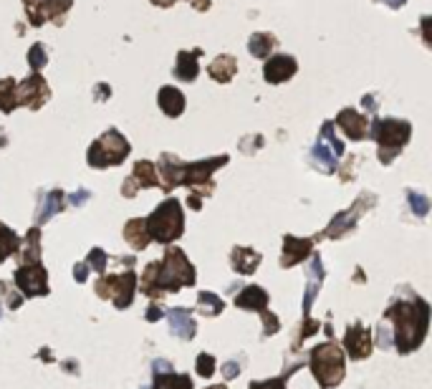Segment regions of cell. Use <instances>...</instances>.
I'll return each instance as SVG.
<instances>
[{"label":"cell","mask_w":432,"mask_h":389,"mask_svg":"<svg viewBox=\"0 0 432 389\" xmlns=\"http://www.w3.org/2000/svg\"><path fill=\"white\" fill-rule=\"evenodd\" d=\"M185 286H195V266L180 248H167L165 258L144 268L142 291L147 299H160L162 294H178Z\"/></svg>","instance_id":"1"},{"label":"cell","mask_w":432,"mask_h":389,"mask_svg":"<svg viewBox=\"0 0 432 389\" xmlns=\"http://www.w3.org/2000/svg\"><path fill=\"white\" fill-rule=\"evenodd\" d=\"M387 321L394 323V346L399 354H410L420 349L430 326V306L420 296H412L410 301H394L384 313Z\"/></svg>","instance_id":"2"},{"label":"cell","mask_w":432,"mask_h":389,"mask_svg":"<svg viewBox=\"0 0 432 389\" xmlns=\"http://www.w3.org/2000/svg\"><path fill=\"white\" fill-rule=\"evenodd\" d=\"M366 137H371L379 145V162L389 165L412 139V124L405 119H374L369 124Z\"/></svg>","instance_id":"3"},{"label":"cell","mask_w":432,"mask_h":389,"mask_svg":"<svg viewBox=\"0 0 432 389\" xmlns=\"http://www.w3.org/2000/svg\"><path fill=\"white\" fill-rule=\"evenodd\" d=\"M144 225H147V233H150L152 240L162 245H170L185 233V215L182 207H180V200L175 197H167L165 202L155 207L152 215L144 217Z\"/></svg>","instance_id":"4"},{"label":"cell","mask_w":432,"mask_h":389,"mask_svg":"<svg viewBox=\"0 0 432 389\" xmlns=\"http://www.w3.org/2000/svg\"><path fill=\"white\" fill-rule=\"evenodd\" d=\"M309 367L311 374L316 377L319 387H339L346 374V361H344V351L339 349L334 341H324V344L314 346L309 354Z\"/></svg>","instance_id":"5"},{"label":"cell","mask_w":432,"mask_h":389,"mask_svg":"<svg viewBox=\"0 0 432 389\" xmlns=\"http://www.w3.org/2000/svg\"><path fill=\"white\" fill-rule=\"evenodd\" d=\"M132 152V145H129L124 134H119V129H106L94 145L86 152V162L96 170H106V167H119L127 155Z\"/></svg>","instance_id":"6"},{"label":"cell","mask_w":432,"mask_h":389,"mask_svg":"<svg viewBox=\"0 0 432 389\" xmlns=\"http://www.w3.org/2000/svg\"><path fill=\"white\" fill-rule=\"evenodd\" d=\"M227 165V155L212 157V160H197V162H185L182 170V185L192 190V194H200V197H210V192L215 190V182H212V172L220 170V167Z\"/></svg>","instance_id":"7"},{"label":"cell","mask_w":432,"mask_h":389,"mask_svg":"<svg viewBox=\"0 0 432 389\" xmlns=\"http://www.w3.org/2000/svg\"><path fill=\"white\" fill-rule=\"evenodd\" d=\"M96 296L101 299H111L117 308H127L134 301V291H137V276L129 268L127 273H117V276H101L94 284Z\"/></svg>","instance_id":"8"},{"label":"cell","mask_w":432,"mask_h":389,"mask_svg":"<svg viewBox=\"0 0 432 389\" xmlns=\"http://www.w3.org/2000/svg\"><path fill=\"white\" fill-rule=\"evenodd\" d=\"M377 202V197L374 194H369V192H361V197L356 200V205L354 207H349V210H344V212H339L336 217H334L331 222H329V228L324 230V233H319L322 238H331V240H336V238H341V235H346L349 230H354L356 228V220H359V212H364L366 207H371Z\"/></svg>","instance_id":"9"},{"label":"cell","mask_w":432,"mask_h":389,"mask_svg":"<svg viewBox=\"0 0 432 389\" xmlns=\"http://www.w3.org/2000/svg\"><path fill=\"white\" fill-rule=\"evenodd\" d=\"M13 281L26 296H48V271L43 268V263H23L16 273Z\"/></svg>","instance_id":"10"},{"label":"cell","mask_w":432,"mask_h":389,"mask_svg":"<svg viewBox=\"0 0 432 389\" xmlns=\"http://www.w3.org/2000/svg\"><path fill=\"white\" fill-rule=\"evenodd\" d=\"M16 99H18V106L38 111L41 106L51 99V89H48V83H46V78L34 71L26 81L16 83Z\"/></svg>","instance_id":"11"},{"label":"cell","mask_w":432,"mask_h":389,"mask_svg":"<svg viewBox=\"0 0 432 389\" xmlns=\"http://www.w3.org/2000/svg\"><path fill=\"white\" fill-rule=\"evenodd\" d=\"M296 71H299V63L291 53H273L271 58L263 66V78L266 83H286L288 78H294Z\"/></svg>","instance_id":"12"},{"label":"cell","mask_w":432,"mask_h":389,"mask_svg":"<svg viewBox=\"0 0 432 389\" xmlns=\"http://www.w3.org/2000/svg\"><path fill=\"white\" fill-rule=\"evenodd\" d=\"M344 346H346V351H349L351 359H366V356L371 354V349H374V336H371L369 328H364L359 321L351 323L349 328H346V336H344Z\"/></svg>","instance_id":"13"},{"label":"cell","mask_w":432,"mask_h":389,"mask_svg":"<svg viewBox=\"0 0 432 389\" xmlns=\"http://www.w3.org/2000/svg\"><path fill=\"white\" fill-rule=\"evenodd\" d=\"M155 167H157V177H160V185H162V190H165V192H172L175 187H180V185H182L185 162L180 160L178 155H170V152H165Z\"/></svg>","instance_id":"14"},{"label":"cell","mask_w":432,"mask_h":389,"mask_svg":"<svg viewBox=\"0 0 432 389\" xmlns=\"http://www.w3.org/2000/svg\"><path fill=\"white\" fill-rule=\"evenodd\" d=\"M334 127L344 129V134H346L351 142H361V139H366V132H369V119H366L361 111L346 106V109L339 111Z\"/></svg>","instance_id":"15"},{"label":"cell","mask_w":432,"mask_h":389,"mask_svg":"<svg viewBox=\"0 0 432 389\" xmlns=\"http://www.w3.org/2000/svg\"><path fill=\"white\" fill-rule=\"evenodd\" d=\"M314 253V240L311 238H296V235H286L283 238V256H281V266L283 268H294L299 266L301 261Z\"/></svg>","instance_id":"16"},{"label":"cell","mask_w":432,"mask_h":389,"mask_svg":"<svg viewBox=\"0 0 432 389\" xmlns=\"http://www.w3.org/2000/svg\"><path fill=\"white\" fill-rule=\"evenodd\" d=\"M200 56H202V48L180 51V53H178V61H175V78H178V81L192 83L195 78H197Z\"/></svg>","instance_id":"17"},{"label":"cell","mask_w":432,"mask_h":389,"mask_svg":"<svg viewBox=\"0 0 432 389\" xmlns=\"http://www.w3.org/2000/svg\"><path fill=\"white\" fill-rule=\"evenodd\" d=\"M207 73H210L212 81L230 83L235 73H238V61H235V56H230V53L215 56V58L210 61V66H207Z\"/></svg>","instance_id":"18"},{"label":"cell","mask_w":432,"mask_h":389,"mask_svg":"<svg viewBox=\"0 0 432 389\" xmlns=\"http://www.w3.org/2000/svg\"><path fill=\"white\" fill-rule=\"evenodd\" d=\"M63 207H66V197H63V192L61 190H51V192H46L43 197H41L38 210H36V222L43 225V222H48L53 215H58Z\"/></svg>","instance_id":"19"},{"label":"cell","mask_w":432,"mask_h":389,"mask_svg":"<svg viewBox=\"0 0 432 389\" xmlns=\"http://www.w3.org/2000/svg\"><path fill=\"white\" fill-rule=\"evenodd\" d=\"M235 306L245 308V311H266L268 306V294L261 286H245L240 289V294L235 296Z\"/></svg>","instance_id":"20"},{"label":"cell","mask_w":432,"mask_h":389,"mask_svg":"<svg viewBox=\"0 0 432 389\" xmlns=\"http://www.w3.org/2000/svg\"><path fill=\"white\" fill-rule=\"evenodd\" d=\"M170 318V328L178 333L180 339H192L197 326H195V318H192V311L190 308H170L165 313Z\"/></svg>","instance_id":"21"},{"label":"cell","mask_w":432,"mask_h":389,"mask_svg":"<svg viewBox=\"0 0 432 389\" xmlns=\"http://www.w3.org/2000/svg\"><path fill=\"white\" fill-rule=\"evenodd\" d=\"M230 266H233V271L240 273V276H253L255 268L261 266V256H258L253 248L238 245V248H233V253H230Z\"/></svg>","instance_id":"22"},{"label":"cell","mask_w":432,"mask_h":389,"mask_svg":"<svg viewBox=\"0 0 432 389\" xmlns=\"http://www.w3.org/2000/svg\"><path fill=\"white\" fill-rule=\"evenodd\" d=\"M157 104H160V109L165 111L167 117H180L185 111V94L178 89V86H162L160 89V96H157Z\"/></svg>","instance_id":"23"},{"label":"cell","mask_w":432,"mask_h":389,"mask_svg":"<svg viewBox=\"0 0 432 389\" xmlns=\"http://www.w3.org/2000/svg\"><path fill=\"white\" fill-rule=\"evenodd\" d=\"M336 160L339 157L334 155V150L326 145V142H322V139H316L314 150H311V165L316 167V170H322L324 175H334L336 172Z\"/></svg>","instance_id":"24"},{"label":"cell","mask_w":432,"mask_h":389,"mask_svg":"<svg viewBox=\"0 0 432 389\" xmlns=\"http://www.w3.org/2000/svg\"><path fill=\"white\" fill-rule=\"evenodd\" d=\"M124 240L132 245L134 250H144L150 245V233H147V225H144V217H134L124 225Z\"/></svg>","instance_id":"25"},{"label":"cell","mask_w":432,"mask_h":389,"mask_svg":"<svg viewBox=\"0 0 432 389\" xmlns=\"http://www.w3.org/2000/svg\"><path fill=\"white\" fill-rule=\"evenodd\" d=\"M132 180L139 185V190L157 187V185H160V177H157V167H155V162H150V160H139L137 165H134Z\"/></svg>","instance_id":"26"},{"label":"cell","mask_w":432,"mask_h":389,"mask_svg":"<svg viewBox=\"0 0 432 389\" xmlns=\"http://www.w3.org/2000/svg\"><path fill=\"white\" fill-rule=\"evenodd\" d=\"M276 36L273 33H253L248 38V51H250V56H255V58H268L271 56V51L276 48Z\"/></svg>","instance_id":"27"},{"label":"cell","mask_w":432,"mask_h":389,"mask_svg":"<svg viewBox=\"0 0 432 389\" xmlns=\"http://www.w3.org/2000/svg\"><path fill=\"white\" fill-rule=\"evenodd\" d=\"M73 0H46L43 3V21H51L56 26H63L66 13L71 11Z\"/></svg>","instance_id":"28"},{"label":"cell","mask_w":432,"mask_h":389,"mask_svg":"<svg viewBox=\"0 0 432 389\" xmlns=\"http://www.w3.org/2000/svg\"><path fill=\"white\" fill-rule=\"evenodd\" d=\"M152 389H192V379L187 374H162V372H155V384Z\"/></svg>","instance_id":"29"},{"label":"cell","mask_w":432,"mask_h":389,"mask_svg":"<svg viewBox=\"0 0 432 389\" xmlns=\"http://www.w3.org/2000/svg\"><path fill=\"white\" fill-rule=\"evenodd\" d=\"M16 78L6 76L0 78V111L3 114H13L18 109V99H16Z\"/></svg>","instance_id":"30"},{"label":"cell","mask_w":432,"mask_h":389,"mask_svg":"<svg viewBox=\"0 0 432 389\" xmlns=\"http://www.w3.org/2000/svg\"><path fill=\"white\" fill-rule=\"evenodd\" d=\"M18 248H21V238L13 233L8 225L0 222V261H6V258L16 256Z\"/></svg>","instance_id":"31"},{"label":"cell","mask_w":432,"mask_h":389,"mask_svg":"<svg viewBox=\"0 0 432 389\" xmlns=\"http://www.w3.org/2000/svg\"><path fill=\"white\" fill-rule=\"evenodd\" d=\"M23 263H36L41 261V230L31 228L26 235V245H23Z\"/></svg>","instance_id":"32"},{"label":"cell","mask_w":432,"mask_h":389,"mask_svg":"<svg viewBox=\"0 0 432 389\" xmlns=\"http://www.w3.org/2000/svg\"><path fill=\"white\" fill-rule=\"evenodd\" d=\"M222 308H225V304H222L220 296L210 294V291H202V294L197 296L200 313H205V316H217V313H222Z\"/></svg>","instance_id":"33"},{"label":"cell","mask_w":432,"mask_h":389,"mask_svg":"<svg viewBox=\"0 0 432 389\" xmlns=\"http://www.w3.org/2000/svg\"><path fill=\"white\" fill-rule=\"evenodd\" d=\"M43 3L46 0H23V8H26V18L34 28L43 26Z\"/></svg>","instance_id":"34"},{"label":"cell","mask_w":432,"mask_h":389,"mask_svg":"<svg viewBox=\"0 0 432 389\" xmlns=\"http://www.w3.org/2000/svg\"><path fill=\"white\" fill-rule=\"evenodd\" d=\"M319 139H322V142H326L336 157H341L344 152H346V150H344V142L336 137V134H334V122H324L322 124V134H319Z\"/></svg>","instance_id":"35"},{"label":"cell","mask_w":432,"mask_h":389,"mask_svg":"<svg viewBox=\"0 0 432 389\" xmlns=\"http://www.w3.org/2000/svg\"><path fill=\"white\" fill-rule=\"evenodd\" d=\"M46 63H48V51H46V46L43 43H34V46H31V51H28V66L38 73Z\"/></svg>","instance_id":"36"},{"label":"cell","mask_w":432,"mask_h":389,"mask_svg":"<svg viewBox=\"0 0 432 389\" xmlns=\"http://www.w3.org/2000/svg\"><path fill=\"white\" fill-rule=\"evenodd\" d=\"M301 364H294L291 367V372H283L281 377H276V379H268V382H250V387L248 389H286V382H288V377L299 369Z\"/></svg>","instance_id":"37"},{"label":"cell","mask_w":432,"mask_h":389,"mask_svg":"<svg viewBox=\"0 0 432 389\" xmlns=\"http://www.w3.org/2000/svg\"><path fill=\"white\" fill-rule=\"evenodd\" d=\"M407 202H410V207H412V215H417V217H425L427 212H430V200H427L425 194L422 192H407Z\"/></svg>","instance_id":"38"},{"label":"cell","mask_w":432,"mask_h":389,"mask_svg":"<svg viewBox=\"0 0 432 389\" xmlns=\"http://www.w3.org/2000/svg\"><path fill=\"white\" fill-rule=\"evenodd\" d=\"M195 372H197L200 377L210 379L212 374H215V356L207 354V351H202V354L197 356V364H195Z\"/></svg>","instance_id":"39"},{"label":"cell","mask_w":432,"mask_h":389,"mask_svg":"<svg viewBox=\"0 0 432 389\" xmlns=\"http://www.w3.org/2000/svg\"><path fill=\"white\" fill-rule=\"evenodd\" d=\"M106 258H109V256H106L104 250H101V248H94V250L89 253V258H86L83 263L89 266V271H96V273H101V276H104V273H106Z\"/></svg>","instance_id":"40"},{"label":"cell","mask_w":432,"mask_h":389,"mask_svg":"<svg viewBox=\"0 0 432 389\" xmlns=\"http://www.w3.org/2000/svg\"><path fill=\"white\" fill-rule=\"evenodd\" d=\"M316 328H319V321H314V318H311V316H304V323H301V331H299V336H296L294 349H296V346H299L304 339H309V336L316 331Z\"/></svg>","instance_id":"41"},{"label":"cell","mask_w":432,"mask_h":389,"mask_svg":"<svg viewBox=\"0 0 432 389\" xmlns=\"http://www.w3.org/2000/svg\"><path fill=\"white\" fill-rule=\"evenodd\" d=\"M263 313V336H273V333L281 328V323H278V316L271 311H261Z\"/></svg>","instance_id":"42"},{"label":"cell","mask_w":432,"mask_h":389,"mask_svg":"<svg viewBox=\"0 0 432 389\" xmlns=\"http://www.w3.org/2000/svg\"><path fill=\"white\" fill-rule=\"evenodd\" d=\"M324 276H326V271H324V263H322V258L316 256V253H311L309 278H314V281H324Z\"/></svg>","instance_id":"43"},{"label":"cell","mask_w":432,"mask_h":389,"mask_svg":"<svg viewBox=\"0 0 432 389\" xmlns=\"http://www.w3.org/2000/svg\"><path fill=\"white\" fill-rule=\"evenodd\" d=\"M89 197H91L89 190H76V192H73V194H68V205L78 207V205H83V202L89 200Z\"/></svg>","instance_id":"44"},{"label":"cell","mask_w":432,"mask_h":389,"mask_svg":"<svg viewBox=\"0 0 432 389\" xmlns=\"http://www.w3.org/2000/svg\"><path fill=\"white\" fill-rule=\"evenodd\" d=\"M0 291H3V294H6V301H8V306H11V308H21L23 299L16 294V291H11V289L6 291V289H3V284H0Z\"/></svg>","instance_id":"45"},{"label":"cell","mask_w":432,"mask_h":389,"mask_svg":"<svg viewBox=\"0 0 432 389\" xmlns=\"http://www.w3.org/2000/svg\"><path fill=\"white\" fill-rule=\"evenodd\" d=\"M111 96V86L109 83H96L94 86V99L96 101H106Z\"/></svg>","instance_id":"46"},{"label":"cell","mask_w":432,"mask_h":389,"mask_svg":"<svg viewBox=\"0 0 432 389\" xmlns=\"http://www.w3.org/2000/svg\"><path fill=\"white\" fill-rule=\"evenodd\" d=\"M240 374V364L238 361H227L225 367H222V377L225 379H235Z\"/></svg>","instance_id":"47"},{"label":"cell","mask_w":432,"mask_h":389,"mask_svg":"<svg viewBox=\"0 0 432 389\" xmlns=\"http://www.w3.org/2000/svg\"><path fill=\"white\" fill-rule=\"evenodd\" d=\"M162 316H165V308H162L160 304H152L150 308H147V313H144L147 321H157V318H162Z\"/></svg>","instance_id":"48"},{"label":"cell","mask_w":432,"mask_h":389,"mask_svg":"<svg viewBox=\"0 0 432 389\" xmlns=\"http://www.w3.org/2000/svg\"><path fill=\"white\" fill-rule=\"evenodd\" d=\"M361 106H364V109H369L371 111V117H374V119H377V96H374V94H366L364 96V99H361Z\"/></svg>","instance_id":"49"},{"label":"cell","mask_w":432,"mask_h":389,"mask_svg":"<svg viewBox=\"0 0 432 389\" xmlns=\"http://www.w3.org/2000/svg\"><path fill=\"white\" fill-rule=\"evenodd\" d=\"M86 276H89V266H86V263H76V266H73V278H76L78 284H83Z\"/></svg>","instance_id":"50"},{"label":"cell","mask_w":432,"mask_h":389,"mask_svg":"<svg viewBox=\"0 0 432 389\" xmlns=\"http://www.w3.org/2000/svg\"><path fill=\"white\" fill-rule=\"evenodd\" d=\"M137 190H139V185L134 182L132 177L124 180V185H122V194H124V197H134V194H137Z\"/></svg>","instance_id":"51"},{"label":"cell","mask_w":432,"mask_h":389,"mask_svg":"<svg viewBox=\"0 0 432 389\" xmlns=\"http://www.w3.org/2000/svg\"><path fill=\"white\" fill-rule=\"evenodd\" d=\"M248 147H250V142H248V139H243V142H240V150H248ZM261 147H263V139L261 137H258V134H255V139H253V150H261Z\"/></svg>","instance_id":"52"},{"label":"cell","mask_w":432,"mask_h":389,"mask_svg":"<svg viewBox=\"0 0 432 389\" xmlns=\"http://www.w3.org/2000/svg\"><path fill=\"white\" fill-rule=\"evenodd\" d=\"M374 3H382V6H387V8H392V11H399V8L405 6L407 0H374Z\"/></svg>","instance_id":"53"},{"label":"cell","mask_w":432,"mask_h":389,"mask_svg":"<svg viewBox=\"0 0 432 389\" xmlns=\"http://www.w3.org/2000/svg\"><path fill=\"white\" fill-rule=\"evenodd\" d=\"M152 367H155V372H172V364H170V361H165V359H157Z\"/></svg>","instance_id":"54"},{"label":"cell","mask_w":432,"mask_h":389,"mask_svg":"<svg viewBox=\"0 0 432 389\" xmlns=\"http://www.w3.org/2000/svg\"><path fill=\"white\" fill-rule=\"evenodd\" d=\"M187 202H190V207H192V210H200V207H202V197H200V194H190Z\"/></svg>","instance_id":"55"},{"label":"cell","mask_w":432,"mask_h":389,"mask_svg":"<svg viewBox=\"0 0 432 389\" xmlns=\"http://www.w3.org/2000/svg\"><path fill=\"white\" fill-rule=\"evenodd\" d=\"M190 3H192L195 11H207L210 8V0H190Z\"/></svg>","instance_id":"56"},{"label":"cell","mask_w":432,"mask_h":389,"mask_svg":"<svg viewBox=\"0 0 432 389\" xmlns=\"http://www.w3.org/2000/svg\"><path fill=\"white\" fill-rule=\"evenodd\" d=\"M152 3H155L157 8H172L175 3H178V0H152Z\"/></svg>","instance_id":"57"},{"label":"cell","mask_w":432,"mask_h":389,"mask_svg":"<svg viewBox=\"0 0 432 389\" xmlns=\"http://www.w3.org/2000/svg\"><path fill=\"white\" fill-rule=\"evenodd\" d=\"M207 389H227L225 384H212V387H207Z\"/></svg>","instance_id":"58"},{"label":"cell","mask_w":432,"mask_h":389,"mask_svg":"<svg viewBox=\"0 0 432 389\" xmlns=\"http://www.w3.org/2000/svg\"><path fill=\"white\" fill-rule=\"evenodd\" d=\"M6 145V137H3V132H0V147Z\"/></svg>","instance_id":"59"},{"label":"cell","mask_w":432,"mask_h":389,"mask_svg":"<svg viewBox=\"0 0 432 389\" xmlns=\"http://www.w3.org/2000/svg\"><path fill=\"white\" fill-rule=\"evenodd\" d=\"M0 263H3V261H0Z\"/></svg>","instance_id":"60"}]
</instances>
